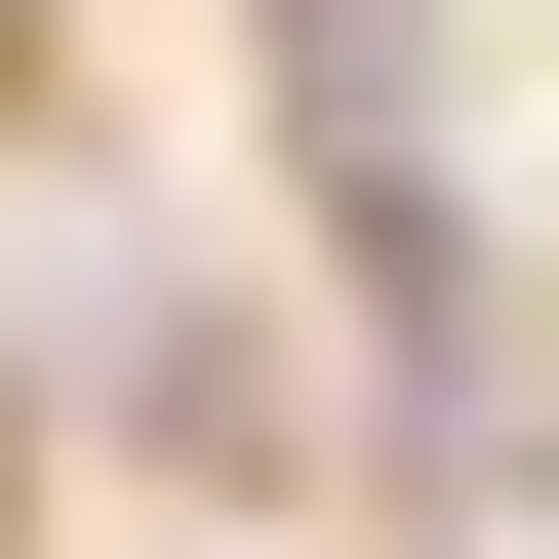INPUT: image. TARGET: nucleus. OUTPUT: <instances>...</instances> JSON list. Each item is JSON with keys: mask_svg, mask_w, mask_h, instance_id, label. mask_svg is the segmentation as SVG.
I'll list each match as a JSON object with an SVG mask.
<instances>
[{"mask_svg": "<svg viewBox=\"0 0 559 559\" xmlns=\"http://www.w3.org/2000/svg\"><path fill=\"white\" fill-rule=\"evenodd\" d=\"M120 440H160V479H280V360H240V320H200V280H160V320H120Z\"/></svg>", "mask_w": 559, "mask_h": 559, "instance_id": "1", "label": "nucleus"}]
</instances>
